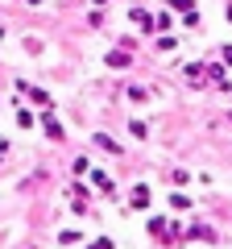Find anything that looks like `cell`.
<instances>
[{
    "mask_svg": "<svg viewBox=\"0 0 232 249\" xmlns=\"http://www.w3.org/2000/svg\"><path fill=\"white\" fill-rule=\"evenodd\" d=\"M145 204H149V187H137L133 191V208H145Z\"/></svg>",
    "mask_w": 232,
    "mask_h": 249,
    "instance_id": "obj_1",
    "label": "cell"
}]
</instances>
